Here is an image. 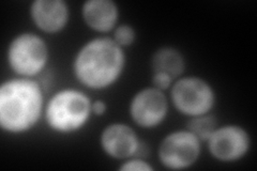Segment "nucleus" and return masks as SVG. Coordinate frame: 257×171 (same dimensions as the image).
Masks as SVG:
<instances>
[{
    "label": "nucleus",
    "mask_w": 257,
    "mask_h": 171,
    "mask_svg": "<svg viewBox=\"0 0 257 171\" xmlns=\"http://www.w3.org/2000/svg\"><path fill=\"white\" fill-rule=\"evenodd\" d=\"M124 48L111 37L100 36L90 39L76 52L72 72L78 84L99 91L115 85L125 69Z\"/></svg>",
    "instance_id": "1"
},
{
    "label": "nucleus",
    "mask_w": 257,
    "mask_h": 171,
    "mask_svg": "<svg viewBox=\"0 0 257 171\" xmlns=\"http://www.w3.org/2000/svg\"><path fill=\"white\" fill-rule=\"evenodd\" d=\"M41 84L35 78L14 77L0 87V126L6 133L21 135L31 131L44 115Z\"/></svg>",
    "instance_id": "2"
},
{
    "label": "nucleus",
    "mask_w": 257,
    "mask_h": 171,
    "mask_svg": "<svg viewBox=\"0 0 257 171\" xmlns=\"http://www.w3.org/2000/svg\"><path fill=\"white\" fill-rule=\"evenodd\" d=\"M92 116V101L83 90L63 88L45 103L43 118L53 132L69 135L78 132Z\"/></svg>",
    "instance_id": "3"
},
{
    "label": "nucleus",
    "mask_w": 257,
    "mask_h": 171,
    "mask_svg": "<svg viewBox=\"0 0 257 171\" xmlns=\"http://www.w3.org/2000/svg\"><path fill=\"white\" fill-rule=\"evenodd\" d=\"M48 59L50 50L46 41L35 32L19 34L8 46V64L19 77L35 78L44 71Z\"/></svg>",
    "instance_id": "4"
},
{
    "label": "nucleus",
    "mask_w": 257,
    "mask_h": 171,
    "mask_svg": "<svg viewBox=\"0 0 257 171\" xmlns=\"http://www.w3.org/2000/svg\"><path fill=\"white\" fill-rule=\"evenodd\" d=\"M171 101L177 111L192 118L210 112L215 105L216 94L206 79L181 76L171 87Z\"/></svg>",
    "instance_id": "5"
},
{
    "label": "nucleus",
    "mask_w": 257,
    "mask_h": 171,
    "mask_svg": "<svg viewBox=\"0 0 257 171\" xmlns=\"http://www.w3.org/2000/svg\"><path fill=\"white\" fill-rule=\"evenodd\" d=\"M202 154V141L188 129H177L161 140L158 158L171 170H183L195 165Z\"/></svg>",
    "instance_id": "6"
},
{
    "label": "nucleus",
    "mask_w": 257,
    "mask_h": 171,
    "mask_svg": "<svg viewBox=\"0 0 257 171\" xmlns=\"http://www.w3.org/2000/svg\"><path fill=\"white\" fill-rule=\"evenodd\" d=\"M206 142L210 155L222 162L242 159L252 144L250 134L239 124L219 125Z\"/></svg>",
    "instance_id": "7"
},
{
    "label": "nucleus",
    "mask_w": 257,
    "mask_h": 171,
    "mask_svg": "<svg viewBox=\"0 0 257 171\" xmlns=\"http://www.w3.org/2000/svg\"><path fill=\"white\" fill-rule=\"evenodd\" d=\"M170 103L164 91L152 87L136 92L128 104V113L134 123L142 128H155L165 121Z\"/></svg>",
    "instance_id": "8"
},
{
    "label": "nucleus",
    "mask_w": 257,
    "mask_h": 171,
    "mask_svg": "<svg viewBox=\"0 0 257 171\" xmlns=\"http://www.w3.org/2000/svg\"><path fill=\"white\" fill-rule=\"evenodd\" d=\"M141 140L130 125L114 122L104 127L100 135V145L107 156L124 160L135 156Z\"/></svg>",
    "instance_id": "9"
},
{
    "label": "nucleus",
    "mask_w": 257,
    "mask_h": 171,
    "mask_svg": "<svg viewBox=\"0 0 257 171\" xmlns=\"http://www.w3.org/2000/svg\"><path fill=\"white\" fill-rule=\"evenodd\" d=\"M29 15L40 31L54 35L67 27L70 8L64 0H35L30 4Z\"/></svg>",
    "instance_id": "10"
},
{
    "label": "nucleus",
    "mask_w": 257,
    "mask_h": 171,
    "mask_svg": "<svg viewBox=\"0 0 257 171\" xmlns=\"http://www.w3.org/2000/svg\"><path fill=\"white\" fill-rule=\"evenodd\" d=\"M82 18L91 30L107 34L118 25L119 8L112 0H87L82 6Z\"/></svg>",
    "instance_id": "11"
},
{
    "label": "nucleus",
    "mask_w": 257,
    "mask_h": 171,
    "mask_svg": "<svg viewBox=\"0 0 257 171\" xmlns=\"http://www.w3.org/2000/svg\"><path fill=\"white\" fill-rule=\"evenodd\" d=\"M152 73L162 72L174 80L182 76L186 70V60L182 53L172 46H164L157 50L151 58Z\"/></svg>",
    "instance_id": "12"
},
{
    "label": "nucleus",
    "mask_w": 257,
    "mask_h": 171,
    "mask_svg": "<svg viewBox=\"0 0 257 171\" xmlns=\"http://www.w3.org/2000/svg\"><path fill=\"white\" fill-rule=\"evenodd\" d=\"M218 126V120L210 112L202 116L192 117L187 122L188 131L194 134L202 142H206Z\"/></svg>",
    "instance_id": "13"
},
{
    "label": "nucleus",
    "mask_w": 257,
    "mask_h": 171,
    "mask_svg": "<svg viewBox=\"0 0 257 171\" xmlns=\"http://www.w3.org/2000/svg\"><path fill=\"white\" fill-rule=\"evenodd\" d=\"M112 31H114L112 32V39L122 48L131 46L135 42V29L128 24H119Z\"/></svg>",
    "instance_id": "14"
},
{
    "label": "nucleus",
    "mask_w": 257,
    "mask_h": 171,
    "mask_svg": "<svg viewBox=\"0 0 257 171\" xmlns=\"http://www.w3.org/2000/svg\"><path fill=\"white\" fill-rule=\"evenodd\" d=\"M119 170L122 171H152V167L149 162L142 157L133 156L124 159L121 166H119Z\"/></svg>",
    "instance_id": "15"
},
{
    "label": "nucleus",
    "mask_w": 257,
    "mask_h": 171,
    "mask_svg": "<svg viewBox=\"0 0 257 171\" xmlns=\"http://www.w3.org/2000/svg\"><path fill=\"white\" fill-rule=\"evenodd\" d=\"M174 81L175 80L170 75L166 74V73H162V72L152 73V77H151L152 86L164 92L168 90V89H171Z\"/></svg>",
    "instance_id": "16"
},
{
    "label": "nucleus",
    "mask_w": 257,
    "mask_h": 171,
    "mask_svg": "<svg viewBox=\"0 0 257 171\" xmlns=\"http://www.w3.org/2000/svg\"><path fill=\"white\" fill-rule=\"evenodd\" d=\"M107 110V105L106 102L101 99H96L92 101V115L96 117H101Z\"/></svg>",
    "instance_id": "17"
}]
</instances>
